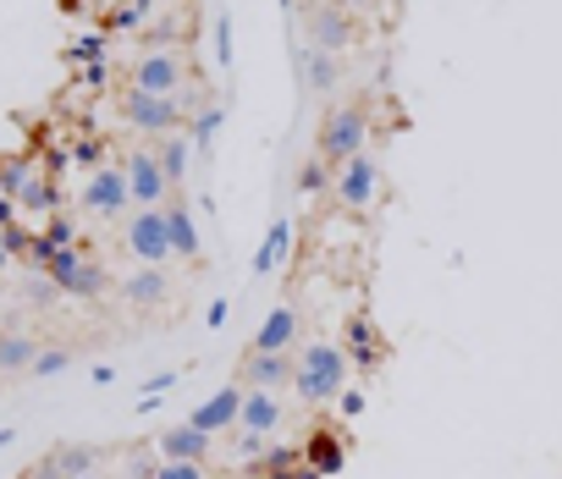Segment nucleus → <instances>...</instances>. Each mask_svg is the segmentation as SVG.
<instances>
[{"mask_svg": "<svg viewBox=\"0 0 562 479\" xmlns=\"http://www.w3.org/2000/svg\"><path fill=\"white\" fill-rule=\"evenodd\" d=\"M353 358H359V364H375V358H381V331L370 326V315H353V320H348V364H353Z\"/></svg>", "mask_w": 562, "mask_h": 479, "instance_id": "nucleus-23", "label": "nucleus"}, {"mask_svg": "<svg viewBox=\"0 0 562 479\" xmlns=\"http://www.w3.org/2000/svg\"><path fill=\"white\" fill-rule=\"evenodd\" d=\"M299 187H304V193H321V187H331V166H326V160H310V166L299 171Z\"/></svg>", "mask_w": 562, "mask_h": 479, "instance_id": "nucleus-31", "label": "nucleus"}, {"mask_svg": "<svg viewBox=\"0 0 562 479\" xmlns=\"http://www.w3.org/2000/svg\"><path fill=\"white\" fill-rule=\"evenodd\" d=\"M304 463L321 468L326 479L342 474V468H348V446H342V435H337V430H310V441H304Z\"/></svg>", "mask_w": 562, "mask_h": 479, "instance_id": "nucleus-18", "label": "nucleus"}, {"mask_svg": "<svg viewBox=\"0 0 562 479\" xmlns=\"http://www.w3.org/2000/svg\"><path fill=\"white\" fill-rule=\"evenodd\" d=\"M40 358V337L29 331H0V375H29Z\"/></svg>", "mask_w": 562, "mask_h": 479, "instance_id": "nucleus-20", "label": "nucleus"}, {"mask_svg": "<svg viewBox=\"0 0 562 479\" xmlns=\"http://www.w3.org/2000/svg\"><path fill=\"white\" fill-rule=\"evenodd\" d=\"M29 182H34V166L29 160H7V166H0V193H7V198H23Z\"/></svg>", "mask_w": 562, "mask_h": 479, "instance_id": "nucleus-25", "label": "nucleus"}, {"mask_svg": "<svg viewBox=\"0 0 562 479\" xmlns=\"http://www.w3.org/2000/svg\"><path fill=\"white\" fill-rule=\"evenodd\" d=\"M299 326H304V315H299L293 304H276V309L259 320L248 353H293V347H299Z\"/></svg>", "mask_w": 562, "mask_h": 479, "instance_id": "nucleus-13", "label": "nucleus"}, {"mask_svg": "<svg viewBox=\"0 0 562 479\" xmlns=\"http://www.w3.org/2000/svg\"><path fill=\"white\" fill-rule=\"evenodd\" d=\"M18 204H23V209H50V204H56V187L34 176V182L23 187V198H18Z\"/></svg>", "mask_w": 562, "mask_h": 479, "instance_id": "nucleus-32", "label": "nucleus"}, {"mask_svg": "<svg viewBox=\"0 0 562 479\" xmlns=\"http://www.w3.org/2000/svg\"><path fill=\"white\" fill-rule=\"evenodd\" d=\"M215 127H221V111H199V122L188 127V138H193V149H199V155L215 144Z\"/></svg>", "mask_w": 562, "mask_h": 479, "instance_id": "nucleus-30", "label": "nucleus"}, {"mask_svg": "<svg viewBox=\"0 0 562 479\" xmlns=\"http://www.w3.org/2000/svg\"><path fill=\"white\" fill-rule=\"evenodd\" d=\"M12 226H18V204L0 198V231H12Z\"/></svg>", "mask_w": 562, "mask_h": 479, "instance_id": "nucleus-40", "label": "nucleus"}, {"mask_svg": "<svg viewBox=\"0 0 562 479\" xmlns=\"http://www.w3.org/2000/svg\"><path fill=\"white\" fill-rule=\"evenodd\" d=\"M122 298H127L133 309H160V304L171 298V282H166V271H155V265H138V271L122 282Z\"/></svg>", "mask_w": 562, "mask_h": 479, "instance_id": "nucleus-17", "label": "nucleus"}, {"mask_svg": "<svg viewBox=\"0 0 562 479\" xmlns=\"http://www.w3.org/2000/svg\"><path fill=\"white\" fill-rule=\"evenodd\" d=\"M45 276L61 287V298H78V304H94L111 287V276L100 271V260H89L83 249H56L50 265H45Z\"/></svg>", "mask_w": 562, "mask_h": 479, "instance_id": "nucleus-4", "label": "nucleus"}, {"mask_svg": "<svg viewBox=\"0 0 562 479\" xmlns=\"http://www.w3.org/2000/svg\"><path fill=\"white\" fill-rule=\"evenodd\" d=\"M7 260H12V249H7V237H0V276H7Z\"/></svg>", "mask_w": 562, "mask_h": 479, "instance_id": "nucleus-43", "label": "nucleus"}, {"mask_svg": "<svg viewBox=\"0 0 562 479\" xmlns=\"http://www.w3.org/2000/svg\"><path fill=\"white\" fill-rule=\"evenodd\" d=\"M304 28H310V45L315 50H348L359 39V18L342 7V0H315V7L304 12Z\"/></svg>", "mask_w": 562, "mask_h": 479, "instance_id": "nucleus-7", "label": "nucleus"}, {"mask_svg": "<svg viewBox=\"0 0 562 479\" xmlns=\"http://www.w3.org/2000/svg\"><path fill=\"white\" fill-rule=\"evenodd\" d=\"M0 304H7V276H0Z\"/></svg>", "mask_w": 562, "mask_h": 479, "instance_id": "nucleus-45", "label": "nucleus"}, {"mask_svg": "<svg viewBox=\"0 0 562 479\" xmlns=\"http://www.w3.org/2000/svg\"><path fill=\"white\" fill-rule=\"evenodd\" d=\"M188 83V61L177 50H144L138 67H133V83L138 94H160V100H177V89Z\"/></svg>", "mask_w": 562, "mask_h": 479, "instance_id": "nucleus-9", "label": "nucleus"}, {"mask_svg": "<svg viewBox=\"0 0 562 479\" xmlns=\"http://www.w3.org/2000/svg\"><path fill=\"white\" fill-rule=\"evenodd\" d=\"M72 237H78V220H67V215H50L45 220V243L50 249H72Z\"/></svg>", "mask_w": 562, "mask_h": 479, "instance_id": "nucleus-29", "label": "nucleus"}, {"mask_svg": "<svg viewBox=\"0 0 562 479\" xmlns=\"http://www.w3.org/2000/svg\"><path fill=\"white\" fill-rule=\"evenodd\" d=\"M116 111L133 133H144L149 144L166 138V133H182V100H160V94H138V89H122L116 94Z\"/></svg>", "mask_w": 562, "mask_h": 479, "instance_id": "nucleus-5", "label": "nucleus"}, {"mask_svg": "<svg viewBox=\"0 0 562 479\" xmlns=\"http://www.w3.org/2000/svg\"><path fill=\"white\" fill-rule=\"evenodd\" d=\"M288 424V402H281V391H254L243 386V408H237V430H254L265 441H276V430Z\"/></svg>", "mask_w": 562, "mask_h": 479, "instance_id": "nucleus-12", "label": "nucleus"}, {"mask_svg": "<svg viewBox=\"0 0 562 479\" xmlns=\"http://www.w3.org/2000/svg\"><path fill=\"white\" fill-rule=\"evenodd\" d=\"M288 249H293V220L281 215V220H270L265 243H259V254H254V276H270L281 260H288Z\"/></svg>", "mask_w": 562, "mask_h": 479, "instance_id": "nucleus-21", "label": "nucleus"}, {"mask_svg": "<svg viewBox=\"0 0 562 479\" xmlns=\"http://www.w3.org/2000/svg\"><path fill=\"white\" fill-rule=\"evenodd\" d=\"M56 298H61V287H56V282H50L45 271H40V276L29 282V304H34V309H50Z\"/></svg>", "mask_w": 562, "mask_h": 479, "instance_id": "nucleus-33", "label": "nucleus"}, {"mask_svg": "<svg viewBox=\"0 0 562 479\" xmlns=\"http://www.w3.org/2000/svg\"><path fill=\"white\" fill-rule=\"evenodd\" d=\"M67 369H72V353L67 347H40V358H34L29 375H67Z\"/></svg>", "mask_w": 562, "mask_h": 479, "instance_id": "nucleus-27", "label": "nucleus"}, {"mask_svg": "<svg viewBox=\"0 0 562 479\" xmlns=\"http://www.w3.org/2000/svg\"><path fill=\"white\" fill-rule=\"evenodd\" d=\"M12 435H18V430H0V452H7V446H12Z\"/></svg>", "mask_w": 562, "mask_h": 479, "instance_id": "nucleus-44", "label": "nucleus"}, {"mask_svg": "<svg viewBox=\"0 0 562 479\" xmlns=\"http://www.w3.org/2000/svg\"><path fill=\"white\" fill-rule=\"evenodd\" d=\"M133 12H138V18H149V12H155V0H133Z\"/></svg>", "mask_w": 562, "mask_h": 479, "instance_id": "nucleus-42", "label": "nucleus"}, {"mask_svg": "<svg viewBox=\"0 0 562 479\" xmlns=\"http://www.w3.org/2000/svg\"><path fill=\"white\" fill-rule=\"evenodd\" d=\"M342 7H348V12H375L381 0H342Z\"/></svg>", "mask_w": 562, "mask_h": 479, "instance_id": "nucleus-41", "label": "nucleus"}, {"mask_svg": "<svg viewBox=\"0 0 562 479\" xmlns=\"http://www.w3.org/2000/svg\"><path fill=\"white\" fill-rule=\"evenodd\" d=\"M299 72H304V83H310L315 94H331V89L342 83V67H337V56H331V50H315V45L299 56Z\"/></svg>", "mask_w": 562, "mask_h": 479, "instance_id": "nucleus-22", "label": "nucleus"}, {"mask_svg": "<svg viewBox=\"0 0 562 479\" xmlns=\"http://www.w3.org/2000/svg\"><path fill=\"white\" fill-rule=\"evenodd\" d=\"M83 83H89V89H105V83H111V67H105V61H89V67H83Z\"/></svg>", "mask_w": 562, "mask_h": 479, "instance_id": "nucleus-37", "label": "nucleus"}, {"mask_svg": "<svg viewBox=\"0 0 562 479\" xmlns=\"http://www.w3.org/2000/svg\"><path fill=\"white\" fill-rule=\"evenodd\" d=\"M83 209H89V215H105V220H127V209H133L127 171H122V166L89 171V182H83Z\"/></svg>", "mask_w": 562, "mask_h": 479, "instance_id": "nucleus-10", "label": "nucleus"}, {"mask_svg": "<svg viewBox=\"0 0 562 479\" xmlns=\"http://www.w3.org/2000/svg\"><path fill=\"white\" fill-rule=\"evenodd\" d=\"M171 386H177V369H160V375H149V380H144V397H138V413H149V408H155V402H160Z\"/></svg>", "mask_w": 562, "mask_h": 479, "instance_id": "nucleus-28", "label": "nucleus"}, {"mask_svg": "<svg viewBox=\"0 0 562 479\" xmlns=\"http://www.w3.org/2000/svg\"><path fill=\"white\" fill-rule=\"evenodd\" d=\"M72 160H78V166H89V171H100V166H105V149H100V138H83V144L72 149Z\"/></svg>", "mask_w": 562, "mask_h": 479, "instance_id": "nucleus-36", "label": "nucleus"}, {"mask_svg": "<svg viewBox=\"0 0 562 479\" xmlns=\"http://www.w3.org/2000/svg\"><path fill=\"white\" fill-rule=\"evenodd\" d=\"M122 243H127V254H133L138 265L166 271V265L177 260V254H171V231H166V204H160V209H133L127 226H122Z\"/></svg>", "mask_w": 562, "mask_h": 479, "instance_id": "nucleus-6", "label": "nucleus"}, {"mask_svg": "<svg viewBox=\"0 0 562 479\" xmlns=\"http://www.w3.org/2000/svg\"><path fill=\"white\" fill-rule=\"evenodd\" d=\"M370 144V116L359 105H342V111H326L321 116V133H315V160H326L331 171L348 166L353 155H364Z\"/></svg>", "mask_w": 562, "mask_h": 479, "instance_id": "nucleus-2", "label": "nucleus"}, {"mask_svg": "<svg viewBox=\"0 0 562 479\" xmlns=\"http://www.w3.org/2000/svg\"><path fill=\"white\" fill-rule=\"evenodd\" d=\"M210 446H215V435L193 430L188 419L155 435V452H160V463H204V457H210Z\"/></svg>", "mask_w": 562, "mask_h": 479, "instance_id": "nucleus-16", "label": "nucleus"}, {"mask_svg": "<svg viewBox=\"0 0 562 479\" xmlns=\"http://www.w3.org/2000/svg\"><path fill=\"white\" fill-rule=\"evenodd\" d=\"M226 315H232V304H226V298H215V304H210V315H204V320H210V331H221V326H226Z\"/></svg>", "mask_w": 562, "mask_h": 479, "instance_id": "nucleus-39", "label": "nucleus"}, {"mask_svg": "<svg viewBox=\"0 0 562 479\" xmlns=\"http://www.w3.org/2000/svg\"><path fill=\"white\" fill-rule=\"evenodd\" d=\"M237 408H243V386L232 380V386H221L215 397H204V402L188 413V424L204 430V435H221V430H237Z\"/></svg>", "mask_w": 562, "mask_h": 479, "instance_id": "nucleus-15", "label": "nucleus"}, {"mask_svg": "<svg viewBox=\"0 0 562 479\" xmlns=\"http://www.w3.org/2000/svg\"><path fill=\"white\" fill-rule=\"evenodd\" d=\"M78 479H105V474H100V468H94V474H78Z\"/></svg>", "mask_w": 562, "mask_h": 479, "instance_id": "nucleus-46", "label": "nucleus"}, {"mask_svg": "<svg viewBox=\"0 0 562 479\" xmlns=\"http://www.w3.org/2000/svg\"><path fill=\"white\" fill-rule=\"evenodd\" d=\"M155 479H210V468L204 463H160Z\"/></svg>", "mask_w": 562, "mask_h": 479, "instance_id": "nucleus-34", "label": "nucleus"}, {"mask_svg": "<svg viewBox=\"0 0 562 479\" xmlns=\"http://www.w3.org/2000/svg\"><path fill=\"white\" fill-rule=\"evenodd\" d=\"M100 56H105V34H78L72 61H100Z\"/></svg>", "mask_w": 562, "mask_h": 479, "instance_id": "nucleus-35", "label": "nucleus"}, {"mask_svg": "<svg viewBox=\"0 0 562 479\" xmlns=\"http://www.w3.org/2000/svg\"><path fill=\"white\" fill-rule=\"evenodd\" d=\"M122 171H127V193H133V209H160L177 187L166 182V171H160V160H155V144H138L127 160H122Z\"/></svg>", "mask_w": 562, "mask_h": 479, "instance_id": "nucleus-8", "label": "nucleus"}, {"mask_svg": "<svg viewBox=\"0 0 562 479\" xmlns=\"http://www.w3.org/2000/svg\"><path fill=\"white\" fill-rule=\"evenodd\" d=\"M381 187H386V171H381V160H375L370 149L331 171V198H337L348 215H370L375 198H381Z\"/></svg>", "mask_w": 562, "mask_h": 479, "instance_id": "nucleus-3", "label": "nucleus"}, {"mask_svg": "<svg viewBox=\"0 0 562 479\" xmlns=\"http://www.w3.org/2000/svg\"><path fill=\"white\" fill-rule=\"evenodd\" d=\"M155 160H160L166 182L182 187V176H188V166H193V138H188V133H166V138H155Z\"/></svg>", "mask_w": 562, "mask_h": 479, "instance_id": "nucleus-19", "label": "nucleus"}, {"mask_svg": "<svg viewBox=\"0 0 562 479\" xmlns=\"http://www.w3.org/2000/svg\"><path fill=\"white\" fill-rule=\"evenodd\" d=\"M265 446H270L265 435H254V430H237V435H232V463H243V468H254V463L265 457Z\"/></svg>", "mask_w": 562, "mask_h": 479, "instance_id": "nucleus-26", "label": "nucleus"}, {"mask_svg": "<svg viewBox=\"0 0 562 479\" xmlns=\"http://www.w3.org/2000/svg\"><path fill=\"white\" fill-rule=\"evenodd\" d=\"M293 353H243L237 364V386H254V391H288L293 386Z\"/></svg>", "mask_w": 562, "mask_h": 479, "instance_id": "nucleus-11", "label": "nucleus"}, {"mask_svg": "<svg viewBox=\"0 0 562 479\" xmlns=\"http://www.w3.org/2000/svg\"><path fill=\"white\" fill-rule=\"evenodd\" d=\"M299 457H304L299 446H288V441H270V446H265V457L254 463V474H288V468H299Z\"/></svg>", "mask_w": 562, "mask_h": 479, "instance_id": "nucleus-24", "label": "nucleus"}, {"mask_svg": "<svg viewBox=\"0 0 562 479\" xmlns=\"http://www.w3.org/2000/svg\"><path fill=\"white\" fill-rule=\"evenodd\" d=\"M337 408H342V419H359V413H364V391H342Z\"/></svg>", "mask_w": 562, "mask_h": 479, "instance_id": "nucleus-38", "label": "nucleus"}, {"mask_svg": "<svg viewBox=\"0 0 562 479\" xmlns=\"http://www.w3.org/2000/svg\"><path fill=\"white\" fill-rule=\"evenodd\" d=\"M293 391H299V402H310V408L337 402V397L348 391V347H342V342H310V347H299Z\"/></svg>", "mask_w": 562, "mask_h": 479, "instance_id": "nucleus-1", "label": "nucleus"}, {"mask_svg": "<svg viewBox=\"0 0 562 479\" xmlns=\"http://www.w3.org/2000/svg\"><path fill=\"white\" fill-rule=\"evenodd\" d=\"M166 231H171V254L177 260H199L204 254V237H199V220H193V204L182 198V193H171L166 198Z\"/></svg>", "mask_w": 562, "mask_h": 479, "instance_id": "nucleus-14", "label": "nucleus"}]
</instances>
